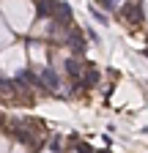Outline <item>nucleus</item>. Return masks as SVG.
Wrapping results in <instances>:
<instances>
[{
  "label": "nucleus",
  "instance_id": "2",
  "mask_svg": "<svg viewBox=\"0 0 148 153\" xmlns=\"http://www.w3.org/2000/svg\"><path fill=\"white\" fill-rule=\"evenodd\" d=\"M39 76H41V82H44L47 88H58V85H61V79H58V74H55V68H49V66H44Z\"/></svg>",
  "mask_w": 148,
  "mask_h": 153
},
{
  "label": "nucleus",
  "instance_id": "3",
  "mask_svg": "<svg viewBox=\"0 0 148 153\" xmlns=\"http://www.w3.org/2000/svg\"><path fill=\"white\" fill-rule=\"evenodd\" d=\"M55 16H61V25H63V27H71V8L63 3V0L58 3V11H55Z\"/></svg>",
  "mask_w": 148,
  "mask_h": 153
},
{
  "label": "nucleus",
  "instance_id": "9",
  "mask_svg": "<svg viewBox=\"0 0 148 153\" xmlns=\"http://www.w3.org/2000/svg\"><path fill=\"white\" fill-rule=\"evenodd\" d=\"M49 148H52L55 153H61V140H52V142H49Z\"/></svg>",
  "mask_w": 148,
  "mask_h": 153
},
{
  "label": "nucleus",
  "instance_id": "6",
  "mask_svg": "<svg viewBox=\"0 0 148 153\" xmlns=\"http://www.w3.org/2000/svg\"><path fill=\"white\" fill-rule=\"evenodd\" d=\"M85 88H96V82H99V74L96 71H85Z\"/></svg>",
  "mask_w": 148,
  "mask_h": 153
},
{
  "label": "nucleus",
  "instance_id": "11",
  "mask_svg": "<svg viewBox=\"0 0 148 153\" xmlns=\"http://www.w3.org/2000/svg\"><path fill=\"white\" fill-rule=\"evenodd\" d=\"M145 57H148V52H145Z\"/></svg>",
  "mask_w": 148,
  "mask_h": 153
},
{
  "label": "nucleus",
  "instance_id": "10",
  "mask_svg": "<svg viewBox=\"0 0 148 153\" xmlns=\"http://www.w3.org/2000/svg\"><path fill=\"white\" fill-rule=\"evenodd\" d=\"M77 150H80V153H90V148H88L85 142H82V145H77Z\"/></svg>",
  "mask_w": 148,
  "mask_h": 153
},
{
  "label": "nucleus",
  "instance_id": "7",
  "mask_svg": "<svg viewBox=\"0 0 148 153\" xmlns=\"http://www.w3.org/2000/svg\"><path fill=\"white\" fill-rule=\"evenodd\" d=\"M90 16H93V19H96V22H102V25H107V16H104V14H102V11L96 8V6H93V8H90Z\"/></svg>",
  "mask_w": 148,
  "mask_h": 153
},
{
  "label": "nucleus",
  "instance_id": "1",
  "mask_svg": "<svg viewBox=\"0 0 148 153\" xmlns=\"http://www.w3.org/2000/svg\"><path fill=\"white\" fill-rule=\"evenodd\" d=\"M58 3H61V0H36V16H39V19L49 16L52 11H58Z\"/></svg>",
  "mask_w": 148,
  "mask_h": 153
},
{
  "label": "nucleus",
  "instance_id": "4",
  "mask_svg": "<svg viewBox=\"0 0 148 153\" xmlns=\"http://www.w3.org/2000/svg\"><path fill=\"white\" fill-rule=\"evenodd\" d=\"M66 41H69L74 49H77V52H82V49H85V41H82V36H80V33H69Z\"/></svg>",
  "mask_w": 148,
  "mask_h": 153
},
{
  "label": "nucleus",
  "instance_id": "8",
  "mask_svg": "<svg viewBox=\"0 0 148 153\" xmlns=\"http://www.w3.org/2000/svg\"><path fill=\"white\" fill-rule=\"evenodd\" d=\"M99 3L107 8V11H113V8H118V0H99Z\"/></svg>",
  "mask_w": 148,
  "mask_h": 153
},
{
  "label": "nucleus",
  "instance_id": "5",
  "mask_svg": "<svg viewBox=\"0 0 148 153\" xmlns=\"http://www.w3.org/2000/svg\"><path fill=\"white\" fill-rule=\"evenodd\" d=\"M66 71H69V74L74 76V79H77V76L82 74V66H80L77 60H69V63H66Z\"/></svg>",
  "mask_w": 148,
  "mask_h": 153
}]
</instances>
